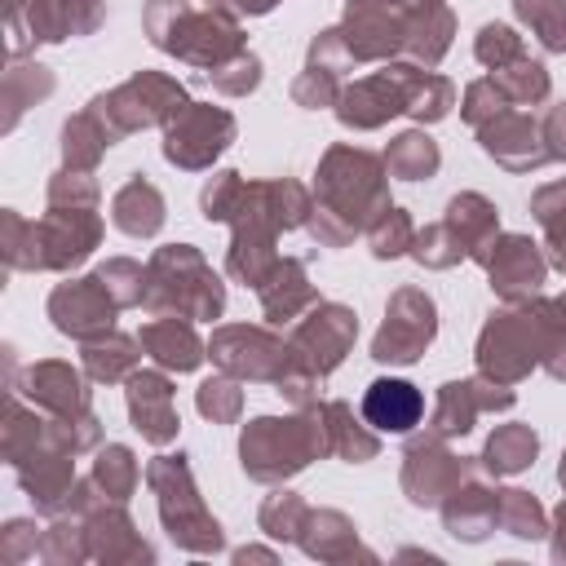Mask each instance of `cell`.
Returning a JSON list of instances; mask_svg holds the SVG:
<instances>
[{
	"label": "cell",
	"mask_w": 566,
	"mask_h": 566,
	"mask_svg": "<svg viewBox=\"0 0 566 566\" xmlns=\"http://www.w3.org/2000/svg\"><path fill=\"white\" fill-rule=\"evenodd\" d=\"M137 340H142V349L164 371H195L208 358V345L199 340V332L181 314H155L150 323H142V336Z\"/></svg>",
	"instance_id": "obj_20"
},
{
	"label": "cell",
	"mask_w": 566,
	"mask_h": 566,
	"mask_svg": "<svg viewBox=\"0 0 566 566\" xmlns=\"http://www.w3.org/2000/svg\"><path fill=\"white\" fill-rule=\"evenodd\" d=\"M442 517H447V531L460 535V539H482L491 526H495V491L478 486L473 478L451 491L442 500Z\"/></svg>",
	"instance_id": "obj_29"
},
{
	"label": "cell",
	"mask_w": 566,
	"mask_h": 566,
	"mask_svg": "<svg viewBox=\"0 0 566 566\" xmlns=\"http://www.w3.org/2000/svg\"><path fill=\"white\" fill-rule=\"evenodd\" d=\"M513 102H509V93L486 75V80H473L469 88H464V106H460V115L473 124V128H482V124H491L495 115H504Z\"/></svg>",
	"instance_id": "obj_49"
},
{
	"label": "cell",
	"mask_w": 566,
	"mask_h": 566,
	"mask_svg": "<svg viewBox=\"0 0 566 566\" xmlns=\"http://www.w3.org/2000/svg\"><path fill=\"white\" fill-rule=\"evenodd\" d=\"M442 221H447L451 234L460 239L464 256L478 261V265H486L491 243L500 239V217H495V208H491L478 190H464V195H455V199L447 203V217H442Z\"/></svg>",
	"instance_id": "obj_23"
},
{
	"label": "cell",
	"mask_w": 566,
	"mask_h": 566,
	"mask_svg": "<svg viewBox=\"0 0 566 566\" xmlns=\"http://www.w3.org/2000/svg\"><path fill=\"white\" fill-rule=\"evenodd\" d=\"M292 102H296V106H305V111L336 106V102H340V75L318 71V66H305V71L292 80Z\"/></svg>",
	"instance_id": "obj_50"
},
{
	"label": "cell",
	"mask_w": 566,
	"mask_h": 566,
	"mask_svg": "<svg viewBox=\"0 0 566 566\" xmlns=\"http://www.w3.org/2000/svg\"><path fill=\"white\" fill-rule=\"evenodd\" d=\"M208 358L234 376V380H270L279 385L283 371L292 367V345H283L274 332L265 327H248V323H230L221 332H212L208 340Z\"/></svg>",
	"instance_id": "obj_8"
},
{
	"label": "cell",
	"mask_w": 566,
	"mask_h": 566,
	"mask_svg": "<svg viewBox=\"0 0 566 566\" xmlns=\"http://www.w3.org/2000/svg\"><path fill=\"white\" fill-rule=\"evenodd\" d=\"M411 80H416V62H385L367 80H354L349 88H340L336 119L354 133H367V128H380L394 115H407Z\"/></svg>",
	"instance_id": "obj_9"
},
{
	"label": "cell",
	"mask_w": 566,
	"mask_h": 566,
	"mask_svg": "<svg viewBox=\"0 0 566 566\" xmlns=\"http://www.w3.org/2000/svg\"><path fill=\"white\" fill-rule=\"evenodd\" d=\"M256 296H261V310L270 323L301 318L310 305H318V292L305 274V261H296V256H279L274 270L256 283Z\"/></svg>",
	"instance_id": "obj_22"
},
{
	"label": "cell",
	"mask_w": 566,
	"mask_h": 566,
	"mask_svg": "<svg viewBox=\"0 0 566 566\" xmlns=\"http://www.w3.org/2000/svg\"><path fill=\"white\" fill-rule=\"evenodd\" d=\"M495 526H504L517 539H539L548 531L539 500L531 491H517V486L513 491H495Z\"/></svg>",
	"instance_id": "obj_37"
},
{
	"label": "cell",
	"mask_w": 566,
	"mask_h": 566,
	"mask_svg": "<svg viewBox=\"0 0 566 566\" xmlns=\"http://www.w3.org/2000/svg\"><path fill=\"white\" fill-rule=\"evenodd\" d=\"M234 142V115L221 111V106H199L190 102L168 128H164V159L186 168V172H199V168H212V159Z\"/></svg>",
	"instance_id": "obj_12"
},
{
	"label": "cell",
	"mask_w": 566,
	"mask_h": 566,
	"mask_svg": "<svg viewBox=\"0 0 566 566\" xmlns=\"http://www.w3.org/2000/svg\"><path fill=\"white\" fill-rule=\"evenodd\" d=\"M186 106H190L186 88L172 75H159V71H137L133 80H124L119 88H111L93 102V111L102 115V124L115 137H124L133 128H155V124L168 128Z\"/></svg>",
	"instance_id": "obj_6"
},
{
	"label": "cell",
	"mask_w": 566,
	"mask_h": 566,
	"mask_svg": "<svg viewBox=\"0 0 566 566\" xmlns=\"http://www.w3.org/2000/svg\"><path fill=\"white\" fill-rule=\"evenodd\" d=\"M535 363H539V345H535V323L526 305L491 314L478 336V371L500 385H517L522 376H531Z\"/></svg>",
	"instance_id": "obj_11"
},
{
	"label": "cell",
	"mask_w": 566,
	"mask_h": 566,
	"mask_svg": "<svg viewBox=\"0 0 566 566\" xmlns=\"http://www.w3.org/2000/svg\"><path fill=\"white\" fill-rule=\"evenodd\" d=\"M478 142L509 172H531V168H544L553 159L548 146H544V128L531 115H517V111H504L491 124H482L478 128Z\"/></svg>",
	"instance_id": "obj_18"
},
{
	"label": "cell",
	"mask_w": 566,
	"mask_h": 566,
	"mask_svg": "<svg viewBox=\"0 0 566 566\" xmlns=\"http://www.w3.org/2000/svg\"><path fill=\"white\" fill-rule=\"evenodd\" d=\"M385 159L358 146H332L318 164L314 181V212H310V234L327 248L349 243L358 230H367L389 203V177Z\"/></svg>",
	"instance_id": "obj_1"
},
{
	"label": "cell",
	"mask_w": 566,
	"mask_h": 566,
	"mask_svg": "<svg viewBox=\"0 0 566 566\" xmlns=\"http://www.w3.org/2000/svg\"><path fill=\"white\" fill-rule=\"evenodd\" d=\"M411 256H416L420 265H429V270H451L455 261H469V256H464V248H460V239L451 234V226H447V221H433V226L416 230Z\"/></svg>",
	"instance_id": "obj_43"
},
{
	"label": "cell",
	"mask_w": 566,
	"mask_h": 566,
	"mask_svg": "<svg viewBox=\"0 0 566 566\" xmlns=\"http://www.w3.org/2000/svg\"><path fill=\"white\" fill-rule=\"evenodd\" d=\"M438 164H442L438 142H433L429 133H420V128L398 133V137L389 142V150H385V168H389L394 177H402V181L433 177V172H438Z\"/></svg>",
	"instance_id": "obj_34"
},
{
	"label": "cell",
	"mask_w": 566,
	"mask_h": 566,
	"mask_svg": "<svg viewBox=\"0 0 566 566\" xmlns=\"http://www.w3.org/2000/svg\"><path fill=\"white\" fill-rule=\"evenodd\" d=\"M451 102H455L451 80L433 75L429 66H416L411 97H407V115H411V119H420V124H433V119H442V115L451 111Z\"/></svg>",
	"instance_id": "obj_39"
},
{
	"label": "cell",
	"mask_w": 566,
	"mask_h": 566,
	"mask_svg": "<svg viewBox=\"0 0 566 566\" xmlns=\"http://www.w3.org/2000/svg\"><path fill=\"white\" fill-rule=\"evenodd\" d=\"M402 13H416V9H424V4H438V0H394Z\"/></svg>",
	"instance_id": "obj_54"
},
{
	"label": "cell",
	"mask_w": 566,
	"mask_h": 566,
	"mask_svg": "<svg viewBox=\"0 0 566 566\" xmlns=\"http://www.w3.org/2000/svg\"><path fill=\"white\" fill-rule=\"evenodd\" d=\"M84 371L102 385L128 380L137 371V340L124 332H102V336L84 340Z\"/></svg>",
	"instance_id": "obj_30"
},
{
	"label": "cell",
	"mask_w": 566,
	"mask_h": 566,
	"mask_svg": "<svg viewBox=\"0 0 566 566\" xmlns=\"http://www.w3.org/2000/svg\"><path fill=\"white\" fill-rule=\"evenodd\" d=\"M469 478H473V464L460 460V455H451L438 433L416 438V442L407 447V455H402V491H407V500L420 504V509L442 504V500H447L451 491H460Z\"/></svg>",
	"instance_id": "obj_13"
},
{
	"label": "cell",
	"mask_w": 566,
	"mask_h": 566,
	"mask_svg": "<svg viewBox=\"0 0 566 566\" xmlns=\"http://www.w3.org/2000/svg\"><path fill=\"white\" fill-rule=\"evenodd\" d=\"M491 80L509 93V102H522V106H535L548 97V71H544V62H531V57H517V62L491 71Z\"/></svg>",
	"instance_id": "obj_40"
},
{
	"label": "cell",
	"mask_w": 566,
	"mask_h": 566,
	"mask_svg": "<svg viewBox=\"0 0 566 566\" xmlns=\"http://www.w3.org/2000/svg\"><path fill=\"white\" fill-rule=\"evenodd\" d=\"M420 416H424V394L411 380L380 376L363 394V420L380 433H407L420 424Z\"/></svg>",
	"instance_id": "obj_21"
},
{
	"label": "cell",
	"mask_w": 566,
	"mask_h": 566,
	"mask_svg": "<svg viewBox=\"0 0 566 566\" xmlns=\"http://www.w3.org/2000/svg\"><path fill=\"white\" fill-rule=\"evenodd\" d=\"M212 75V88L217 93H226V97H243V93H252L256 84H261V57L256 53H234L230 62H221L217 71H208Z\"/></svg>",
	"instance_id": "obj_48"
},
{
	"label": "cell",
	"mask_w": 566,
	"mask_h": 566,
	"mask_svg": "<svg viewBox=\"0 0 566 566\" xmlns=\"http://www.w3.org/2000/svg\"><path fill=\"white\" fill-rule=\"evenodd\" d=\"M513 9L548 53H566V0H513Z\"/></svg>",
	"instance_id": "obj_38"
},
{
	"label": "cell",
	"mask_w": 566,
	"mask_h": 566,
	"mask_svg": "<svg viewBox=\"0 0 566 566\" xmlns=\"http://www.w3.org/2000/svg\"><path fill=\"white\" fill-rule=\"evenodd\" d=\"M539 438L531 424H500L486 447H482V469L486 473H522L526 464H535Z\"/></svg>",
	"instance_id": "obj_31"
},
{
	"label": "cell",
	"mask_w": 566,
	"mask_h": 566,
	"mask_svg": "<svg viewBox=\"0 0 566 566\" xmlns=\"http://www.w3.org/2000/svg\"><path fill=\"white\" fill-rule=\"evenodd\" d=\"M102 239V221L88 203H49V217L35 226V256L40 270H71L80 265Z\"/></svg>",
	"instance_id": "obj_14"
},
{
	"label": "cell",
	"mask_w": 566,
	"mask_h": 566,
	"mask_svg": "<svg viewBox=\"0 0 566 566\" xmlns=\"http://www.w3.org/2000/svg\"><path fill=\"white\" fill-rule=\"evenodd\" d=\"M93 482H97L111 500H128V491L137 486V460H133V451H128V447H106V451L97 455Z\"/></svg>",
	"instance_id": "obj_45"
},
{
	"label": "cell",
	"mask_w": 566,
	"mask_h": 566,
	"mask_svg": "<svg viewBox=\"0 0 566 566\" xmlns=\"http://www.w3.org/2000/svg\"><path fill=\"white\" fill-rule=\"evenodd\" d=\"M111 217H115V226H119L124 234L150 239V234H159V226H164V195H159L146 177H133V181H124V186L115 190Z\"/></svg>",
	"instance_id": "obj_26"
},
{
	"label": "cell",
	"mask_w": 566,
	"mask_h": 566,
	"mask_svg": "<svg viewBox=\"0 0 566 566\" xmlns=\"http://www.w3.org/2000/svg\"><path fill=\"white\" fill-rule=\"evenodd\" d=\"M531 212H535V221L544 226L548 261H553L557 270H566V181L539 186L535 199H531Z\"/></svg>",
	"instance_id": "obj_36"
},
{
	"label": "cell",
	"mask_w": 566,
	"mask_h": 566,
	"mask_svg": "<svg viewBox=\"0 0 566 566\" xmlns=\"http://www.w3.org/2000/svg\"><path fill=\"white\" fill-rule=\"evenodd\" d=\"M115 296L106 292V283L97 274L88 279H71V283H57L53 296H49V318L57 332L75 336V340H93L102 332H111L115 323Z\"/></svg>",
	"instance_id": "obj_15"
},
{
	"label": "cell",
	"mask_w": 566,
	"mask_h": 566,
	"mask_svg": "<svg viewBox=\"0 0 566 566\" xmlns=\"http://www.w3.org/2000/svg\"><path fill=\"white\" fill-rule=\"evenodd\" d=\"M128 416H133V429L164 447L177 438V402H172V385L164 371H133L128 376Z\"/></svg>",
	"instance_id": "obj_19"
},
{
	"label": "cell",
	"mask_w": 566,
	"mask_h": 566,
	"mask_svg": "<svg viewBox=\"0 0 566 566\" xmlns=\"http://www.w3.org/2000/svg\"><path fill=\"white\" fill-rule=\"evenodd\" d=\"M473 53H478V62H482L486 71H500V66H509V62L526 57V49H522V35H517L513 27H504V22H486V27L478 31V44H473Z\"/></svg>",
	"instance_id": "obj_44"
},
{
	"label": "cell",
	"mask_w": 566,
	"mask_h": 566,
	"mask_svg": "<svg viewBox=\"0 0 566 566\" xmlns=\"http://www.w3.org/2000/svg\"><path fill=\"white\" fill-rule=\"evenodd\" d=\"M97 22H102V0H31V31H35V40L88 35Z\"/></svg>",
	"instance_id": "obj_27"
},
{
	"label": "cell",
	"mask_w": 566,
	"mask_h": 566,
	"mask_svg": "<svg viewBox=\"0 0 566 566\" xmlns=\"http://www.w3.org/2000/svg\"><path fill=\"white\" fill-rule=\"evenodd\" d=\"M195 407H199L203 420L230 424V420H239V411H243V389H239L234 376H212V380H203V385L195 389Z\"/></svg>",
	"instance_id": "obj_42"
},
{
	"label": "cell",
	"mask_w": 566,
	"mask_h": 566,
	"mask_svg": "<svg viewBox=\"0 0 566 566\" xmlns=\"http://www.w3.org/2000/svg\"><path fill=\"white\" fill-rule=\"evenodd\" d=\"M27 385H31V398H35L40 407H49L57 420L88 411V389H84L80 371L66 367V363H35V367L27 371Z\"/></svg>",
	"instance_id": "obj_24"
},
{
	"label": "cell",
	"mask_w": 566,
	"mask_h": 566,
	"mask_svg": "<svg viewBox=\"0 0 566 566\" xmlns=\"http://www.w3.org/2000/svg\"><path fill=\"white\" fill-rule=\"evenodd\" d=\"M327 416L323 407H301L296 416L279 420V416H256L243 429L239 455H243V473L256 482H283L292 473H301L310 460L327 455Z\"/></svg>",
	"instance_id": "obj_2"
},
{
	"label": "cell",
	"mask_w": 566,
	"mask_h": 566,
	"mask_svg": "<svg viewBox=\"0 0 566 566\" xmlns=\"http://www.w3.org/2000/svg\"><path fill=\"white\" fill-rule=\"evenodd\" d=\"M305 517H310V509H305L301 495H292V491H274V495L261 504V526H265L270 535H279V539H301Z\"/></svg>",
	"instance_id": "obj_46"
},
{
	"label": "cell",
	"mask_w": 566,
	"mask_h": 566,
	"mask_svg": "<svg viewBox=\"0 0 566 566\" xmlns=\"http://www.w3.org/2000/svg\"><path fill=\"white\" fill-rule=\"evenodd\" d=\"M354 336H358V314L349 305L318 301V305H310V314L296 323V332L287 340L292 345V363L323 380L327 371H336L345 363Z\"/></svg>",
	"instance_id": "obj_10"
},
{
	"label": "cell",
	"mask_w": 566,
	"mask_h": 566,
	"mask_svg": "<svg viewBox=\"0 0 566 566\" xmlns=\"http://www.w3.org/2000/svg\"><path fill=\"white\" fill-rule=\"evenodd\" d=\"M531 323H535V345H539V367L553 380H566V301L531 296L522 301Z\"/></svg>",
	"instance_id": "obj_28"
},
{
	"label": "cell",
	"mask_w": 566,
	"mask_h": 566,
	"mask_svg": "<svg viewBox=\"0 0 566 566\" xmlns=\"http://www.w3.org/2000/svg\"><path fill=\"white\" fill-rule=\"evenodd\" d=\"M305 531H314V535H301V544H305L310 557L336 562V557L354 553V522H349L345 513H336V509L310 513V517H305Z\"/></svg>",
	"instance_id": "obj_35"
},
{
	"label": "cell",
	"mask_w": 566,
	"mask_h": 566,
	"mask_svg": "<svg viewBox=\"0 0 566 566\" xmlns=\"http://www.w3.org/2000/svg\"><path fill=\"white\" fill-rule=\"evenodd\" d=\"M544 146H548V155L553 159H566V102L562 106H553L548 115H544Z\"/></svg>",
	"instance_id": "obj_52"
},
{
	"label": "cell",
	"mask_w": 566,
	"mask_h": 566,
	"mask_svg": "<svg viewBox=\"0 0 566 566\" xmlns=\"http://www.w3.org/2000/svg\"><path fill=\"white\" fill-rule=\"evenodd\" d=\"M119 137L102 124V115L88 106L84 115H75V119H66V128H62V155H66V164L71 168H93L97 164V155L106 150V146H115Z\"/></svg>",
	"instance_id": "obj_33"
},
{
	"label": "cell",
	"mask_w": 566,
	"mask_h": 566,
	"mask_svg": "<svg viewBox=\"0 0 566 566\" xmlns=\"http://www.w3.org/2000/svg\"><path fill=\"white\" fill-rule=\"evenodd\" d=\"M146 31H150L155 49H164L190 66H208V71H217L221 62L243 53V31L230 13H217V9L195 13L186 0H150Z\"/></svg>",
	"instance_id": "obj_3"
},
{
	"label": "cell",
	"mask_w": 566,
	"mask_h": 566,
	"mask_svg": "<svg viewBox=\"0 0 566 566\" xmlns=\"http://www.w3.org/2000/svg\"><path fill=\"white\" fill-rule=\"evenodd\" d=\"M279 0H208V9H217V13H230V18H256V13H270Z\"/></svg>",
	"instance_id": "obj_53"
},
{
	"label": "cell",
	"mask_w": 566,
	"mask_h": 566,
	"mask_svg": "<svg viewBox=\"0 0 566 566\" xmlns=\"http://www.w3.org/2000/svg\"><path fill=\"white\" fill-rule=\"evenodd\" d=\"M323 416H327L332 455H340V460H349V464H363V460H371V455L380 451L376 433H367V424L354 420L349 402H340V398H336V402H323Z\"/></svg>",
	"instance_id": "obj_32"
},
{
	"label": "cell",
	"mask_w": 566,
	"mask_h": 566,
	"mask_svg": "<svg viewBox=\"0 0 566 566\" xmlns=\"http://www.w3.org/2000/svg\"><path fill=\"white\" fill-rule=\"evenodd\" d=\"M562 301H566V296H562Z\"/></svg>",
	"instance_id": "obj_55"
},
{
	"label": "cell",
	"mask_w": 566,
	"mask_h": 566,
	"mask_svg": "<svg viewBox=\"0 0 566 566\" xmlns=\"http://www.w3.org/2000/svg\"><path fill=\"white\" fill-rule=\"evenodd\" d=\"M97 279L106 283V292L115 296L119 310H124V305H142V296H146V270H142L137 261H128V256L106 261V265L97 270Z\"/></svg>",
	"instance_id": "obj_47"
},
{
	"label": "cell",
	"mask_w": 566,
	"mask_h": 566,
	"mask_svg": "<svg viewBox=\"0 0 566 566\" xmlns=\"http://www.w3.org/2000/svg\"><path fill=\"white\" fill-rule=\"evenodd\" d=\"M146 310L181 314V318H217L226 310V287L212 265L190 243H168L146 265Z\"/></svg>",
	"instance_id": "obj_4"
},
{
	"label": "cell",
	"mask_w": 566,
	"mask_h": 566,
	"mask_svg": "<svg viewBox=\"0 0 566 566\" xmlns=\"http://www.w3.org/2000/svg\"><path fill=\"white\" fill-rule=\"evenodd\" d=\"M243 177L239 172H217L208 186H203V195H199V208H203V217L208 221H230L234 217V208H239V199H243Z\"/></svg>",
	"instance_id": "obj_51"
},
{
	"label": "cell",
	"mask_w": 566,
	"mask_h": 566,
	"mask_svg": "<svg viewBox=\"0 0 566 566\" xmlns=\"http://www.w3.org/2000/svg\"><path fill=\"white\" fill-rule=\"evenodd\" d=\"M433 336H438V305H433V296L420 292V287H398L389 296V305H385V323H380V332L371 340V358L407 367V363H416L429 349Z\"/></svg>",
	"instance_id": "obj_7"
},
{
	"label": "cell",
	"mask_w": 566,
	"mask_h": 566,
	"mask_svg": "<svg viewBox=\"0 0 566 566\" xmlns=\"http://www.w3.org/2000/svg\"><path fill=\"white\" fill-rule=\"evenodd\" d=\"M146 478H150V486L159 495V517H164L168 535L181 548H190V553H217L221 548V526L203 509L186 455H159V460H150Z\"/></svg>",
	"instance_id": "obj_5"
},
{
	"label": "cell",
	"mask_w": 566,
	"mask_h": 566,
	"mask_svg": "<svg viewBox=\"0 0 566 566\" xmlns=\"http://www.w3.org/2000/svg\"><path fill=\"white\" fill-rule=\"evenodd\" d=\"M367 243H371V256L394 261V256L411 252V243H416V226H411V217H407L402 208H385V212L367 226Z\"/></svg>",
	"instance_id": "obj_41"
},
{
	"label": "cell",
	"mask_w": 566,
	"mask_h": 566,
	"mask_svg": "<svg viewBox=\"0 0 566 566\" xmlns=\"http://www.w3.org/2000/svg\"><path fill=\"white\" fill-rule=\"evenodd\" d=\"M451 31H455V18L451 9L438 0V4H424L416 13H407V40H402V53L416 62V66H438L442 53L451 49Z\"/></svg>",
	"instance_id": "obj_25"
},
{
	"label": "cell",
	"mask_w": 566,
	"mask_h": 566,
	"mask_svg": "<svg viewBox=\"0 0 566 566\" xmlns=\"http://www.w3.org/2000/svg\"><path fill=\"white\" fill-rule=\"evenodd\" d=\"M548 274V261L544 252L526 239V234H500L491 243V256H486V279H491V292L504 296L509 305H522L539 292Z\"/></svg>",
	"instance_id": "obj_17"
},
{
	"label": "cell",
	"mask_w": 566,
	"mask_h": 566,
	"mask_svg": "<svg viewBox=\"0 0 566 566\" xmlns=\"http://www.w3.org/2000/svg\"><path fill=\"white\" fill-rule=\"evenodd\" d=\"M509 407H513V389L500 385V380H491V376L447 380L438 389V402H433V433L438 438L469 433L482 411H509Z\"/></svg>",
	"instance_id": "obj_16"
}]
</instances>
